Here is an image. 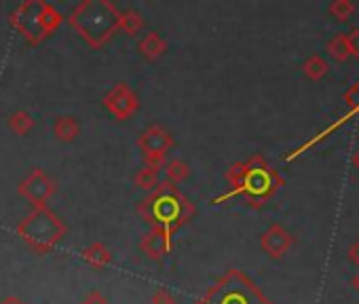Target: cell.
<instances>
[{"mask_svg": "<svg viewBox=\"0 0 359 304\" xmlns=\"http://www.w3.org/2000/svg\"><path fill=\"white\" fill-rule=\"evenodd\" d=\"M351 285L355 287V291H359V272H357V275H355V277L351 279Z\"/></svg>", "mask_w": 359, "mask_h": 304, "instance_id": "f1b7e54d", "label": "cell"}, {"mask_svg": "<svg viewBox=\"0 0 359 304\" xmlns=\"http://www.w3.org/2000/svg\"><path fill=\"white\" fill-rule=\"evenodd\" d=\"M226 182L231 184V191L218 197L216 203L241 197L248 201V205L262 207L283 186V178L262 157H252L248 161L235 163L226 172Z\"/></svg>", "mask_w": 359, "mask_h": 304, "instance_id": "6da1fadb", "label": "cell"}, {"mask_svg": "<svg viewBox=\"0 0 359 304\" xmlns=\"http://www.w3.org/2000/svg\"><path fill=\"white\" fill-rule=\"evenodd\" d=\"M81 258L91 268H104V266H108L112 262V251L104 243H91L89 247L83 249Z\"/></svg>", "mask_w": 359, "mask_h": 304, "instance_id": "5bb4252c", "label": "cell"}, {"mask_svg": "<svg viewBox=\"0 0 359 304\" xmlns=\"http://www.w3.org/2000/svg\"><path fill=\"white\" fill-rule=\"evenodd\" d=\"M150 304H175V298L171 296V291L167 289H156L150 296Z\"/></svg>", "mask_w": 359, "mask_h": 304, "instance_id": "cb8c5ba5", "label": "cell"}, {"mask_svg": "<svg viewBox=\"0 0 359 304\" xmlns=\"http://www.w3.org/2000/svg\"><path fill=\"white\" fill-rule=\"evenodd\" d=\"M330 15L336 20V22H346L353 13H355V5L348 3V0H336V3L330 5Z\"/></svg>", "mask_w": 359, "mask_h": 304, "instance_id": "44dd1931", "label": "cell"}, {"mask_svg": "<svg viewBox=\"0 0 359 304\" xmlns=\"http://www.w3.org/2000/svg\"><path fill=\"white\" fill-rule=\"evenodd\" d=\"M83 304H110L108 298L100 291V289H91L85 298H83Z\"/></svg>", "mask_w": 359, "mask_h": 304, "instance_id": "d4e9b609", "label": "cell"}, {"mask_svg": "<svg viewBox=\"0 0 359 304\" xmlns=\"http://www.w3.org/2000/svg\"><path fill=\"white\" fill-rule=\"evenodd\" d=\"M346 39V47H348V55L351 57H359V28H353L344 34Z\"/></svg>", "mask_w": 359, "mask_h": 304, "instance_id": "603a6c76", "label": "cell"}, {"mask_svg": "<svg viewBox=\"0 0 359 304\" xmlns=\"http://www.w3.org/2000/svg\"><path fill=\"white\" fill-rule=\"evenodd\" d=\"M118 20L121 9L108 0H83L70 13L68 26L74 28L87 45L100 49L118 32Z\"/></svg>", "mask_w": 359, "mask_h": 304, "instance_id": "3957f363", "label": "cell"}, {"mask_svg": "<svg viewBox=\"0 0 359 304\" xmlns=\"http://www.w3.org/2000/svg\"><path fill=\"white\" fill-rule=\"evenodd\" d=\"M197 304H273L258 285L239 270H229Z\"/></svg>", "mask_w": 359, "mask_h": 304, "instance_id": "5b68a950", "label": "cell"}, {"mask_svg": "<svg viewBox=\"0 0 359 304\" xmlns=\"http://www.w3.org/2000/svg\"><path fill=\"white\" fill-rule=\"evenodd\" d=\"M327 55L336 62H346L351 55H348V47H346V39L344 34H338L334 36L330 43H327Z\"/></svg>", "mask_w": 359, "mask_h": 304, "instance_id": "ffe728a7", "label": "cell"}, {"mask_svg": "<svg viewBox=\"0 0 359 304\" xmlns=\"http://www.w3.org/2000/svg\"><path fill=\"white\" fill-rule=\"evenodd\" d=\"M348 260H351V262H353V264L359 268V239H357V241H355V243L348 247Z\"/></svg>", "mask_w": 359, "mask_h": 304, "instance_id": "484cf974", "label": "cell"}, {"mask_svg": "<svg viewBox=\"0 0 359 304\" xmlns=\"http://www.w3.org/2000/svg\"><path fill=\"white\" fill-rule=\"evenodd\" d=\"M137 214L150 226H163V228L175 233L180 226L191 222V218L195 216V203L189 201L173 184L161 182L137 205Z\"/></svg>", "mask_w": 359, "mask_h": 304, "instance_id": "7a4b0ae2", "label": "cell"}, {"mask_svg": "<svg viewBox=\"0 0 359 304\" xmlns=\"http://www.w3.org/2000/svg\"><path fill=\"white\" fill-rule=\"evenodd\" d=\"M118 30L127 36H137L144 30V15L135 9H127L121 11V20H118Z\"/></svg>", "mask_w": 359, "mask_h": 304, "instance_id": "2e32d148", "label": "cell"}, {"mask_svg": "<svg viewBox=\"0 0 359 304\" xmlns=\"http://www.w3.org/2000/svg\"><path fill=\"white\" fill-rule=\"evenodd\" d=\"M351 161H353V167L359 172V148L355 150V155H353V159H351Z\"/></svg>", "mask_w": 359, "mask_h": 304, "instance_id": "83f0119b", "label": "cell"}, {"mask_svg": "<svg viewBox=\"0 0 359 304\" xmlns=\"http://www.w3.org/2000/svg\"><path fill=\"white\" fill-rule=\"evenodd\" d=\"M137 51L142 57H146L148 62L158 60L161 55H165L167 51V41L161 36V32H148L140 43H137Z\"/></svg>", "mask_w": 359, "mask_h": 304, "instance_id": "7c38bea8", "label": "cell"}, {"mask_svg": "<svg viewBox=\"0 0 359 304\" xmlns=\"http://www.w3.org/2000/svg\"><path fill=\"white\" fill-rule=\"evenodd\" d=\"M9 129L15 133V135H28L32 129H34V118L28 110H15L11 116H9Z\"/></svg>", "mask_w": 359, "mask_h": 304, "instance_id": "e0dca14e", "label": "cell"}, {"mask_svg": "<svg viewBox=\"0 0 359 304\" xmlns=\"http://www.w3.org/2000/svg\"><path fill=\"white\" fill-rule=\"evenodd\" d=\"M18 193L32 203V207H49V201L57 193V182L41 167H34L18 186Z\"/></svg>", "mask_w": 359, "mask_h": 304, "instance_id": "ba28073f", "label": "cell"}, {"mask_svg": "<svg viewBox=\"0 0 359 304\" xmlns=\"http://www.w3.org/2000/svg\"><path fill=\"white\" fill-rule=\"evenodd\" d=\"M66 224L60 220V216L49 207H34L20 224L18 235L24 239L28 247H32L36 254L51 251L66 235Z\"/></svg>", "mask_w": 359, "mask_h": 304, "instance_id": "277c9868", "label": "cell"}, {"mask_svg": "<svg viewBox=\"0 0 359 304\" xmlns=\"http://www.w3.org/2000/svg\"><path fill=\"white\" fill-rule=\"evenodd\" d=\"M51 129H53V135L60 141H64V144H70V141H74L81 135V123L74 116H60V118H55Z\"/></svg>", "mask_w": 359, "mask_h": 304, "instance_id": "4fadbf2b", "label": "cell"}, {"mask_svg": "<svg viewBox=\"0 0 359 304\" xmlns=\"http://www.w3.org/2000/svg\"><path fill=\"white\" fill-rule=\"evenodd\" d=\"M163 174H165V182L169 184H182L189 180L191 176V167L189 163H184L182 159H171V161H165L163 165Z\"/></svg>", "mask_w": 359, "mask_h": 304, "instance_id": "9a60e30c", "label": "cell"}, {"mask_svg": "<svg viewBox=\"0 0 359 304\" xmlns=\"http://www.w3.org/2000/svg\"><path fill=\"white\" fill-rule=\"evenodd\" d=\"M135 144L142 150L148 167L163 170V165L167 161V152L173 148L175 141H173V135L163 125H150L142 131V135L137 137Z\"/></svg>", "mask_w": 359, "mask_h": 304, "instance_id": "52a82bcc", "label": "cell"}, {"mask_svg": "<svg viewBox=\"0 0 359 304\" xmlns=\"http://www.w3.org/2000/svg\"><path fill=\"white\" fill-rule=\"evenodd\" d=\"M327 62L321 55H311L304 64H302V72L309 81H319L327 74Z\"/></svg>", "mask_w": 359, "mask_h": 304, "instance_id": "d6986e66", "label": "cell"}, {"mask_svg": "<svg viewBox=\"0 0 359 304\" xmlns=\"http://www.w3.org/2000/svg\"><path fill=\"white\" fill-rule=\"evenodd\" d=\"M346 106L351 108V114H359V81L344 93Z\"/></svg>", "mask_w": 359, "mask_h": 304, "instance_id": "7402d4cb", "label": "cell"}, {"mask_svg": "<svg viewBox=\"0 0 359 304\" xmlns=\"http://www.w3.org/2000/svg\"><path fill=\"white\" fill-rule=\"evenodd\" d=\"M133 184L137 186V188H142V191H146V193H152L158 184H161V178H158V170H154V167H148V165H144L137 174H135V178H133Z\"/></svg>", "mask_w": 359, "mask_h": 304, "instance_id": "ac0fdd59", "label": "cell"}, {"mask_svg": "<svg viewBox=\"0 0 359 304\" xmlns=\"http://www.w3.org/2000/svg\"><path fill=\"white\" fill-rule=\"evenodd\" d=\"M171 230H167V228H163V226H150V230L142 237V241H140V249H142V254L148 258V260H154V262H158V260H163L169 251H171V247H173V243H171Z\"/></svg>", "mask_w": 359, "mask_h": 304, "instance_id": "30bf717a", "label": "cell"}, {"mask_svg": "<svg viewBox=\"0 0 359 304\" xmlns=\"http://www.w3.org/2000/svg\"><path fill=\"white\" fill-rule=\"evenodd\" d=\"M294 245V235L285 228V226H281V224H271L264 233H262V237H260V247L264 249V254L266 256H271V258H281V256H285L287 251H290V247Z\"/></svg>", "mask_w": 359, "mask_h": 304, "instance_id": "8fae6325", "label": "cell"}, {"mask_svg": "<svg viewBox=\"0 0 359 304\" xmlns=\"http://www.w3.org/2000/svg\"><path fill=\"white\" fill-rule=\"evenodd\" d=\"M0 304H28V302L20 296H7V298L0 300Z\"/></svg>", "mask_w": 359, "mask_h": 304, "instance_id": "4316f807", "label": "cell"}, {"mask_svg": "<svg viewBox=\"0 0 359 304\" xmlns=\"http://www.w3.org/2000/svg\"><path fill=\"white\" fill-rule=\"evenodd\" d=\"M102 106L116 118V120H127L137 108L140 99L135 91L127 83H116L102 99Z\"/></svg>", "mask_w": 359, "mask_h": 304, "instance_id": "9c48e42d", "label": "cell"}, {"mask_svg": "<svg viewBox=\"0 0 359 304\" xmlns=\"http://www.w3.org/2000/svg\"><path fill=\"white\" fill-rule=\"evenodd\" d=\"M13 26L22 32L24 39H28L32 45H39L41 41H45L51 32H55L64 18L62 13L49 5V3H24L11 18Z\"/></svg>", "mask_w": 359, "mask_h": 304, "instance_id": "8992f818", "label": "cell"}]
</instances>
